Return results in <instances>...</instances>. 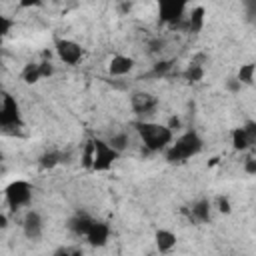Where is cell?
Wrapping results in <instances>:
<instances>
[{
  "instance_id": "obj_8",
  "label": "cell",
  "mask_w": 256,
  "mask_h": 256,
  "mask_svg": "<svg viewBox=\"0 0 256 256\" xmlns=\"http://www.w3.org/2000/svg\"><path fill=\"white\" fill-rule=\"evenodd\" d=\"M158 108V100L148 92H136L132 96V110L138 116H152Z\"/></svg>"
},
{
  "instance_id": "obj_18",
  "label": "cell",
  "mask_w": 256,
  "mask_h": 256,
  "mask_svg": "<svg viewBox=\"0 0 256 256\" xmlns=\"http://www.w3.org/2000/svg\"><path fill=\"white\" fill-rule=\"evenodd\" d=\"M184 76H186L190 82H198V80H202V76H204V68H202V64H198V62H190V66L186 68Z\"/></svg>"
},
{
  "instance_id": "obj_25",
  "label": "cell",
  "mask_w": 256,
  "mask_h": 256,
  "mask_svg": "<svg viewBox=\"0 0 256 256\" xmlns=\"http://www.w3.org/2000/svg\"><path fill=\"white\" fill-rule=\"evenodd\" d=\"M8 226V218H6V214H0V228L4 230Z\"/></svg>"
},
{
  "instance_id": "obj_12",
  "label": "cell",
  "mask_w": 256,
  "mask_h": 256,
  "mask_svg": "<svg viewBox=\"0 0 256 256\" xmlns=\"http://www.w3.org/2000/svg\"><path fill=\"white\" fill-rule=\"evenodd\" d=\"M132 68H134V60L130 56H122V54L114 56L110 60V64H108V72L112 76H126Z\"/></svg>"
},
{
  "instance_id": "obj_13",
  "label": "cell",
  "mask_w": 256,
  "mask_h": 256,
  "mask_svg": "<svg viewBox=\"0 0 256 256\" xmlns=\"http://www.w3.org/2000/svg\"><path fill=\"white\" fill-rule=\"evenodd\" d=\"M92 220H94V218H90V216H86V214H76V216L68 222V228H70L76 236H84V234L88 232Z\"/></svg>"
},
{
  "instance_id": "obj_10",
  "label": "cell",
  "mask_w": 256,
  "mask_h": 256,
  "mask_svg": "<svg viewBox=\"0 0 256 256\" xmlns=\"http://www.w3.org/2000/svg\"><path fill=\"white\" fill-rule=\"evenodd\" d=\"M108 236H110V228H108V224L98 222V220H92L88 232L84 234V238H86L88 244H92V246H104V244L108 242Z\"/></svg>"
},
{
  "instance_id": "obj_24",
  "label": "cell",
  "mask_w": 256,
  "mask_h": 256,
  "mask_svg": "<svg viewBox=\"0 0 256 256\" xmlns=\"http://www.w3.org/2000/svg\"><path fill=\"white\" fill-rule=\"evenodd\" d=\"M44 0H20V6H24V8H32V6H38V4H42Z\"/></svg>"
},
{
  "instance_id": "obj_5",
  "label": "cell",
  "mask_w": 256,
  "mask_h": 256,
  "mask_svg": "<svg viewBox=\"0 0 256 256\" xmlns=\"http://www.w3.org/2000/svg\"><path fill=\"white\" fill-rule=\"evenodd\" d=\"M20 126H22V118L16 100L10 94H0V128L16 130Z\"/></svg>"
},
{
  "instance_id": "obj_21",
  "label": "cell",
  "mask_w": 256,
  "mask_h": 256,
  "mask_svg": "<svg viewBox=\"0 0 256 256\" xmlns=\"http://www.w3.org/2000/svg\"><path fill=\"white\" fill-rule=\"evenodd\" d=\"M60 154L58 152H48V154H44L42 156V160H40V166L42 168H52V166H56L58 162H60Z\"/></svg>"
},
{
  "instance_id": "obj_1",
  "label": "cell",
  "mask_w": 256,
  "mask_h": 256,
  "mask_svg": "<svg viewBox=\"0 0 256 256\" xmlns=\"http://www.w3.org/2000/svg\"><path fill=\"white\" fill-rule=\"evenodd\" d=\"M118 150H114L108 142L104 140H90L84 148V154H82V164L92 168V170H108L112 166V162L118 158Z\"/></svg>"
},
{
  "instance_id": "obj_22",
  "label": "cell",
  "mask_w": 256,
  "mask_h": 256,
  "mask_svg": "<svg viewBox=\"0 0 256 256\" xmlns=\"http://www.w3.org/2000/svg\"><path fill=\"white\" fill-rule=\"evenodd\" d=\"M218 212H222V214H228V212H230V202H228V198H224V196L218 198Z\"/></svg>"
},
{
  "instance_id": "obj_20",
  "label": "cell",
  "mask_w": 256,
  "mask_h": 256,
  "mask_svg": "<svg viewBox=\"0 0 256 256\" xmlns=\"http://www.w3.org/2000/svg\"><path fill=\"white\" fill-rule=\"evenodd\" d=\"M252 80H254V64H244V66H240L238 82H240V84H252Z\"/></svg>"
},
{
  "instance_id": "obj_11",
  "label": "cell",
  "mask_w": 256,
  "mask_h": 256,
  "mask_svg": "<svg viewBox=\"0 0 256 256\" xmlns=\"http://www.w3.org/2000/svg\"><path fill=\"white\" fill-rule=\"evenodd\" d=\"M254 138H256L254 124H248L244 128H236L232 132V144H234L236 150H248L254 144Z\"/></svg>"
},
{
  "instance_id": "obj_6",
  "label": "cell",
  "mask_w": 256,
  "mask_h": 256,
  "mask_svg": "<svg viewBox=\"0 0 256 256\" xmlns=\"http://www.w3.org/2000/svg\"><path fill=\"white\" fill-rule=\"evenodd\" d=\"M56 54H58V58H60L64 64L74 66V64H78V62L82 60L84 50H82V46H80L78 42H74V40H58V42H56Z\"/></svg>"
},
{
  "instance_id": "obj_9",
  "label": "cell",
  "mask_w": 256,
  "mask_h": 256,
  "mask_svg": "<svg viewBox=\"0 0 256 256\" xmlns=\"http://www.w3.org/2000/svg\"><path fill=\"white\" fill-rule=\"evenodd\" d=\"M22 230L26 234V238L30 240H36L42 236V230H44V222H42V216L36 212V210H28L24 220H22Z\"/></svg>"
},
{
  "instance_id": "obj_2",
  "label": "cell",
  "mask_w": 256,
  "mask_h": 256,
  "mask_svg": "<svg viewBox=\"0 0 256 256\" xmlns=\"http://www.w3.org/2000/svg\"><path fill=\"white\" fill-rule=\"evenodd\" d=\"M136 130H138L144 146L148 150H152V152L166 150L168 144L174 138V132L168 126H160V124H154V122H138Z\"/></svg>"
},
{
  "instance_id": "obj_23",
  "label": "cell",
  "mask_w": 256,
  "mask_h": 256,
  "mask_svg": "<svg viewBox=\"0 0 256 256\" xmlns=\"http://www.w3.org/2000/svg\"><path fill=\"white\" fill-rule=\"evenodd\" d=\"M166 126H168V128H170L172 132H174V130H180L182 122H180V118H178V116H172V118H170V122H168Z\"/></svg>"
},
{
  "instance_id": "obj_16",
  "label": "cell",
  "mask_w": 256,
  "mask_h": 256,
  "mask_svg": "<svg viewBox=\"0 0 256 256\" xmlns=\"http://www.w3.org/2000/svg\"><path fill=\"white\" fill-rule=\"evenodd\" d=\"M22 80H24V82H28V84H34V82L42 80L40 64H34V62L26 64V66H24V70H22Z\"/></svg>"
},
{
  "instance_id": "obj_14",
  "label": "cell",
  "mask_w": 256,
  "mask_h": 256,
  "mask_svg": "<svg viewBox=\"0 0 256 256\" xmlns=\"http://www.w3.org/2000/svg\"><path fill=\"white\" fill-rule=\"evenodd\" d=\"M190 218L196 222H208L210 220V202L208 200H198L190 208Z\"/></svg>"
},
{
  "instance_id": "obj_17",
  "label": "cell",
  "mask_w": 256,
  "mask_h": 256,
  "mask_svg": "<svg viewBox=\"0 0 256 256\" xmlns=\"http://www.w3.org/2000/svg\"><path fill=\"white\" fill-rule=\"evenodd\" d=\"M204 8L202 6H198L196 10H192V14H190V18H188V26H190V30L192 32H198L202 26H204Z\"/></svg>"
},
{
  "instance_id": "obj_7",
  "label": "cell",
  "mask_w": 256,
  "mask_h": 256,
  "mask_svg": "<svg viewBox=\"0 0 256 256\" xmlns=\"http://www.w3.org/2000/svg\"><path fill=\"white\" fill-rule=\"evenodd\" d=\"M186 8V0H158V10H160V18L164 22H178L184 14Z\"/></svg>"
},
{
  "instance_id": "obj_19",
  "label": "cell",
  "mask_w": 256,
  "mask_h": 256,
  "mask_svg": "<svg viewBox=\"0 0 256 256\" xmlns=\"http://www.w3.org/2000/svg\"><path fill=\"white\" fill-rule=\"evenodd\" d=\"M108 144H110L114 150L122 152V150L126 148V144H128V134H126V132H118V134H112V136H110V140H108Z\"/></svg>"
},
{
  "instance_id": "obj_26",
  "label": "cell",
  "mask_w": 256,
  "mask_h": 256,
  "mask_svg": "<svg viewBox=\"0 0 256 256\" xmlns=\"http://www.w3.org/2000/svg\"><path fill=\"white\" fill-rule=\"evenodd\" d=\"M0 164H2V154H0Z\"/></svg>"
},
{
  "instance_id": "obj_4",
  "label": "cell",
  "mask_w": 256,
  "mask_h": 256,
  "mask_svg": "<svg viewBox=\"0 0 256 256\" xmlns=\"http://www.w3.org/2000/svg\"><path fill=\"white\" fill-rule=\"evenodd\" d=\"M4 198L12 210H20L32 202V186L26 180H14L6 186Z\"/></svg>"
},
{
  "instance_id": "obj_3",
  "label": "cell",
  "mask_w": 256,
  "mask_h": 256,
  "mask_svg": "<svg viewBox=\"0 0 256 256\" xmlns=\"http://www.w3.org/2000/svg\"><path fill=\"white\" fill-rule=\"evenodd\" d=\"M202 148V138L196 132H186L180 138H172V142L166 148V158L170 162H186L194 154H198Z\"/></svg>"
},
{
  "instance_id": "obj_15",
  "label": "cell",
  "mask_w": 256,
  "mask_h": 256,
  "mask_svg": "<svg viewBox=\"0 0 256 256\" xmlns=\"http://www.w3.org/2000/svg\"><path fill=\"white\" fill-rule=\"evenodd\" d=\"M156 246L160 252H168L176 246V234L170 230H158L156 232Z\"/></svg>"
}]
</instances>
